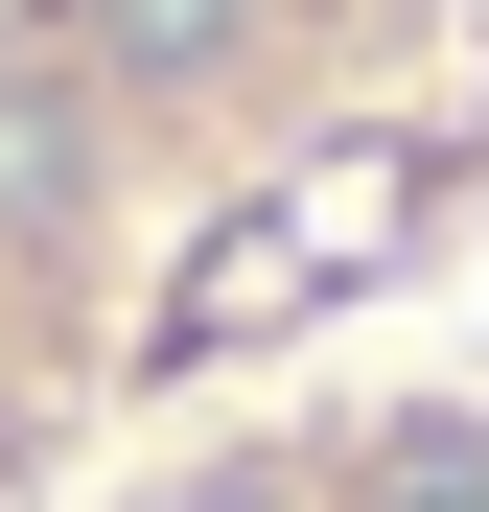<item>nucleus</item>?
<instances>
[{
  "label": "nucleus",
  "instance_id": "1",
  "mask_svg": "<svg viewBox=\"0 0 489 512\" xmlns=\"http://www.w3.org/2000/svg\"><path fill=\"white\" fill-rule=\"evenodd\" d=\"M94 512H489V396H257L140 443Z\"/></svg>",
  "mask_w": 489,
  "mask_h": 512
}]
</instances>
